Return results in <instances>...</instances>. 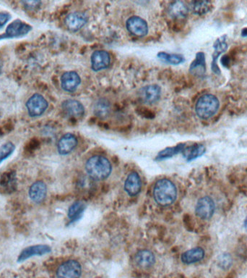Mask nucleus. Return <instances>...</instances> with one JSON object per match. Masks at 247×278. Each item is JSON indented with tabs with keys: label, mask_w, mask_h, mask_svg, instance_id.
Returning <instances> with one entry per match:
<instances>
[{
	"label": "nucleus",
	"mask_w": 247,
	"mask_h": 278,
	"mask_svg": "<svg viewBox=\"0 0 247 278\" xmlns=\"http://www.w3.org/2000/svg\"><path fill=\"white\" fill-rule=\"evenodd\" d=\"M153 199L159 205L168 207L177 201V188L169 179H159L153 186Z\"/></svg>",
	"instance_id": "obj_1"
},
{
	"label": "nucleus",
	"mask_w": 247,
	"mask_h": 278,
	"mask_svg": "<svg viewBox=\"0 0 247 278\" xmlns=\"http://www.w3.org/2000/svg\"><path fill=\"white\" fill-rule=\"evenodd\" d=\"M85 168L89 178L96 181L106 180L112 172L111 162L102 155L90 157L85 163Z\"/></svg>",
	"instance_id": "obj_2"
},
{
	"label": "nucleus",
	"mask_w": 247,
	"mask_h": 278,
	"mask_svg": "<svg viewBox=\"0 0 247 278\" xmlns=\"http://www.w3.org/2000/svg\"><path fill=\"white\" fill-rule=\"evenodd\" d=\"M219 107V100L215 95L204 94L199 98L196 103V114L201 119H209L218 112Z\"/></svg>",
	"instance_id": "obj_3"
},
{
	"label": "nucleus",
	"mask_w": 247,
	"mask_h": 278,
	"mask_svg": "<svg viewBox=\"0 0 247 278\" xmlns=\"http://www.w3.org/2000/svg\"><path fill=\"white\" fill-rule=\"evenodd\" d=\"M82 266L75 259L67 260L59 266L57 270V278H81Z\"/></svg>",
	"instance_id": "obj_4"
},
{
	"label": "nucleus",
	"mask_w": 247,
	"mask_h": 278,
	"mask_svg": "<svg viewBox=\"0 0 247 278\" xmlns=\"http://www.w3.org/2000/svg\"><path fill=\"white\" fill-rule=\"evenodd\" d=\"M49 107L47 100L40 94H34L26 102L28 115L31 118L41 116Z\"/></svg>",
	"instance_id": "obj_5"
},
{
	"label": "nucleus",
	"mask_w": 247,
	"mask_h": 278,
	"mask_svg": "<svg viewBox=\"0 0 247 278\" xmlns=\"http://www.w3.org/2000/svg\"><path fill=\"white\" fill-rule=\"evenodd\" d=\"M31 30L32 27L29 24L21 20H16L9 24L4 34L0 35V40L24 37L29 34Z\"/></svg>",
	"instance_id": "obj_6"
},
{
	"label": "nucleus",
	"mask_w": 247,
	"mask_h": 278,
	"mask_svg": "<svg viewBox=\"0 0 247 278\" xmlns=\"http://www.w3.org/2000/svg\"><path fill=\"white\" fill-rule=\"evenodd\" d=\"M228 45L227 43V36L224 35L219 37L215 41L213 44L214 52L212 56L211 69L215 74L221 75V71L218 64L219 57L228 49Z\"/></svg>",
	"instance_id": "obj_7"
},
{
	"label": "nucleus",
	"mask_w": 247,
	"mask_h": 278,
	"mask_svg": "<svg viewBox=\"0 0 247 278\" xmlns=\"http://www.w3.org/2000/svg\"><path fill=\"white\" fill-rule=\"evenodd\" d=\"M215 211L213 200L209 196L200 198L195 206V214L199 218L209 219L211 218Z\"/></svg>",
	"instance_id": "obj_8"
},
{
	"label": "nucleus",
	"mask_w": 247,
	"mask_h": 278,
	"mask_svg": "<svg viewBox=\"0 0 247 278\" xmlns=\"http://www.w3.org/2000/svg\"><path fill=\"white\" fill-rule=\"evenodd\" d=\"M52 252V248L48 245L39 244L28 246L21 251L18 257V262H23L28 258L36 256H43Z\"/></svg>",
	"instance_id": "obj_9"
},
{
	"label": "nucleus",
	"mask_w": 247,
	"mask_h": 278,
	"mask_svg": "<svg viewBox=\"0 0 247 278\" xmlns=\"http://www.w3.org/2000/svg\"><path fill=\"white\" fill-rule=\"evenodd\" d=\"M126 28L132 35L143 37L148 32V25L144 19L138 16H133L126 21Z\"/></svg>",
	"instance_id": "obj_10"
},
{
	"label": "nucleus",
	"mask_w": 247,
	"mask_h": 278,
	"mask_svg": "<svg viewBox=\"0 0 247 278\" xmlns=\"http://www.w3.org/2000/svg\"><path fill=\"white\" fill-rule=\"evenodd\" d=\"M142 187H143V183L141 176L136 172H130L124 183V189L125 192L130 196H138L141 192Z\"/></svg>",
	"instance_id": "obj_11"
},
{
	"label": "nucleus",
	"mask_w": 247,
	"mask_h": 278,
	"mask_svg": "<svg viewBox=\"0 0 247 278\" xmlns=\"http://www.w3.org/2000/svg\"><path fill=\"white\" fill-rule=\"evenodd\" d=\"M139 99L143 103L152 105L159 100L161 95V88L158 85H149L140 90Z\"/></svg>",
	"instance_id": "obj_12"
},
{
	"label": "nucleus",
	"mask_w": 247,
	"mask_h": 278,
	"mask_svg": "<svg viewBox=\"0 0 247 278\" xmlns=\"http://www.w3.org/2000/svg\"><path fill=\"white\" fill-rule=\"evenodd\" d=\"M88 21V18L85 13L82 12H74L66 17L64 22L69 31L75 32L81 29L87 23Z\"/></svg>",
	"instance_id": "obj_13"
},
{
	"label": "nucleus",
	"mask_w": 247,
	"mask_h": 278,
	"mask_svg": "<svg viewBox=\"0 0 247 278\" xmlns=\"http://www.w3.org/2000/svg\"><path fill=\"white\" fill-rule=\"evenodd\" d=\"M78 141L76 136L72 133H66L59 140L57 150L60 155H67L70 154L78 146Z\"/></svg>",
	"instance_id": "obj_14"
},
{
	"label": "nucleus",
	"mask_w": 247,
	"mask_h": 278,
	"mask_svg": "<svg viewBox=\"0 0 247 278\" xmlns=\"http://www.w3.org/2000/svg\"><path fill=\"white\" fill-rule=\"evenodd\" d=\"M62 107L65 115L70 118H81L85 113V108L83 105L78 100H65L63 102Z\"/></svg>",
	"instance_id": "obj_15"
},
{
	"label": "nucleus",
	"mask_w": 247,
	"mask_h": 278,
	"mask_svg": "<svg viewBox=\"0 0 247 278\" xmlns=\"http://www.w3.org/2000/svg\"><path fill=\"white\" fill-rule=\"evenodd\" d=\"M28 195L33 202L36 204L43 202L47 195V186L46 183L41 180L36 181L30 187Z\"/></svg>",
	"instance_id": "obj_16"
},
{
	"label": "nucleus",
	"mask_w": 247,
	"mask_h": 278,
	"mask_svg": "<svg viewBox=\"0 0 247 278\" xmlns=\"http://www.w3.org/2000/svg\"><path fill=\"white\" fill-rule=\"evenodd\" d=\"M111 63V57L106 51L98 50L91 55V67L94 71L106 69Z\"/></svg>",
	"instance_id": "obj_17"
},
{
	"label": "nucleus",
	"mask_w": 247,
	"mask_h": 278,
	"mask_svg": "<svg viewBox=\"0 0 247 278\" xmlns=\"http://www.w3.org/2000/svg\"><path fill=\"white\" fill-rule=\"evenodd\" d=\"M79 75L75 71L64 73L61 77V86L67 92H73L81 84Z\"/></svg>",
	"instance_id": "obj_18"
},
{
	"label": "nucleus",
	"mask_w": 247,
	"mask_h": 278,
	"mask_svg": "<svg viewBox=\"0 0 247 278\" xmlns=\"http://www.w3.org/2000/svg\"><path fill=\"white\" fill-rule=\"evenodd\" d=\"M134 260L138 267L143 269H147L154 265L156 263V257L151 251L142 249L137 252Z\"/></svg>",
	"instance_id": "obj_19"
},
{
	"label": "nucleus",
	"mask_w": 247,
	"mask_h": 278,
	"mask_svg": "<svg viewBox=\"0 0 247 278\" xmlns=\"http://www.w3.org/2000/svg\"><path fill=\"white\" fill-rule=\"evenodd\" d=\"M189 72L193 76L202 77L206 73V55L204 52H197L195 59L189 66Z\"/></svg>",
	"instance_id": "obj_20"
},
{
	"label": "nucleus",
	"mask_w": 247,
	"mask_h": 278,
	"mask_svg": "<svg viewBox=\"0 0 247 278\" xmlns=\"http://www.w3.org/2000/svg\"><path fill=\"white\" fill-rule=\"evenodd\" d=\"M205 257V251L202 248L197 247L189 249L181 256V261L186 264L199 262Z\"/></svg>",
	"instance_id": "obj_21"
},
{
	"label": "nucleus",
	"mask_w": 247,
	"mask_h": 278,
	"mask_svg": "<svg viewBox=\"0 0 247 278\" xmlns=\"http://www.w3.org/2000/svg\"><path fill=\"white\" fill-rule=\"evenodd\" d=\"M206 151V147L204 146L202 144H194L187 147H185L182 153L184 158L187 162H191L203 156Z\"/></svg>",
	"instance_id": "obj_22"
},
{
	"label": "nucleus",
	"mask_w": 247,
	"mask_h": 278,
	"mask_svg": "<svg viewBox=\"0 0 247 278\" xmlns=\"http://www.w3.org/2000/svg\"><path fill=\"white\" fill-rule=\"evenodd\" d=\"M0 186L4 192H15L17 188V179L13 172H4L0 178Z\"/></svg>",
	"instance_id": "obj_23"
},
{
	"label": "nucleus",
	"mask_w": 247,
	"mask_h": 278,
	"mask_svg": "<svg viewBox=\"0 0 247 278\" xmlns=\"http://www.w3.org/2000/svg\"><path fill=\"white\" fill-rule=\"evenodd\" d=\"M86 208V204L82 201H76L71 204L67 212V217L71 222H75L81 218Z\"/></svg>",
	"instance_id": "obj_24"
},
{
	"label": "nucleus",
	"mask_w": 247,
	"mask_h": 278,
	"mask_svg": "<svg viewBox=\"0 0 247 278\" xmlns=\"http://www.w3.org/2000/svg\"><path fill=\"white\" fill-rule=\"evenodd\" d=\"M169 14L175 19H185L189 13V7L183 1H174L169 6Z\"/></svg>",
	"instance_id": "obj_25"
},
{
	"label": "nucleus",
	"mask_w": 247,
	"mask_h": 278,
	"mask_svg": "<svg viewBox=\"0 0 247 278\" xmlns=\"http://www.w3.org/2000/svg\"><path fill=\"white\" fill-rule=\"evenodd\" d=\"M211 8V2L208 1H194L190 4V10L194 14L197 16L207 14Z\"/></svg>",
	"instance_id": "obj_26"
},
{
	"label": "nucleus",
	"mask_w": 247,
	"mask_h": 278,
	"mask_svg": "<svg viewBox=\"0 0 247 278\" xmlns=\"http://www.w3.org/2000/svg\"><path fill=\"white\" fill-rule=\"evenodd\" d=\"M185 147H186L185 144H179V145L176 146V147L165 148V150L160 151L156 159L158 161H161L164 160V159L171 158V157L177 155L179 153L182 152Z\"/></svg>",
	"instance_id": "obj_27"
},
{
	"label": "nucleus",
	"mask_w": 247,
	"mask_h": 278,
	"mask_svg": "<svg viewBox=\"0 0 247 278\" xmlns=\"http://www.w3.org/2000/svg\"><path fill=\"white\" fill-rule=\"evenodd\" d=\"M158 58L164 63L171 64H179L185 61V57L179 54H169L166 52H161L158 54Z\"/></svg>",
	"instance_id": "obj_28"
},
{
	"label": "nucleus",
	"mask_w": 247,
	"mask_h": 278,
	"mask_svg": "<svg viewBox=\"0 0 247 278\" xmlns=\"http://www.w3.org/2000/svg\"><path fill=\"white\" fill-rule=\"evenodd\" d=\"M110 104L106 100H100L95 105L94 112L99 118H106L110 112Z\"/></svg>",
	"instance_id": "obj_29"
},
{
	"label": "nucleus",
	"mask_w": 247,
	"mask_h": 278,
	"mask_svg": "<svg viewBox=\"0 0 247 278\" xmlns=\"http://www.w3.org/2000/svg\"><path fill=\"white\" fill-rule=\"evenodd\" d=\"M16 150V146L13 143H5L0 147V165L6 159H8Z\"/></svg>",
	"instance_id": "obj_30"
},
{
	"label": "nucleus",
	"mask_w": 247,
	"mask_h": 278,
	"mask_svg": "<svg viewBox=\"0 0 247 278\" xmlns=\"http://www.w3.org/2000/svg\"><path fill=\"white\" fill-rule=\"evenodd\" d=\"M232 259L229 255L228 254H224L221 255L219 257V261H218V264L220 267L223 269L229 268L230 266L231 265Z\"/></svg>",
	"instance_id": "obj_31"
},
{
	"label": "nucleus",
	"mask_w": 247,
	"mask_h": 278,
	"mask_svg": "<svg viewBox=\"0 0 247 278\" xmlns=\"http://www.w3.org/2000/svg\"><path fill=\"white\" fill-rule=\"evenodd\" d=\"M21 3L23 5L24 8L26 9L27 10H31V11L37 10L41 4V1H34V0L33 1H22Z\"/></svg>",
	"instance_id": "obj_32"
},
{
	"label": "nucleus",
	"mask_w": 247,
	"mask_h": 278,
	"mask_svg": "<svg viewBox=\"0 0 247 278\" xmlns=\"http://www.w3.org/2000/svg\"><path fill=\"white\" fill-rule=\"evenodd\" d=\"M11 15L6 12L0 13V28H3L11 19Z\"/></svg>",
	"instance_id": "obj_33"
},
{
	"label": "nucleus",
	"mask_w": 247,
	"mask_h": 278,
	"mask_svg": "<svg viewBox=\"0 0 247 278\" xmlns=\"http://www.w3.org/2000/svg\"><path fill=\"white\" fill-rule=\"evenodd\" d=\"M221 64L224 66V67H228V65L230 63V60L229 58H228V56L225 55V56L223 57V58H221Z\"/></svg>",
	"instance_id": "obj_34"
},
{
	"label": "nucleus",
	"mask_w": 247,
	"mask_h": 278,
	"mask_svg": "<svg viewBox=\"0 0 247 278\" xmlns=\"http://www.w3.org/2000/svg\"><path fill=\"white\" fill-rule=\"evenodd\" d=\"M242 35L245 37H247V28H244V29L242 30Z\"/></svg>",
	"instance_id": "obj_35"
},
{
	"label": "nucleus",
	"mask_w": 247,
	"mask_h": 278,
	"mask_svg": "<svg viewBox=\"0 0 247 278\" xmlns=\"http://www.w3.org/2000/svg\"><path fill=\"white\" fill-rule=\"evenodd\" d=\"M245 229H246V231H247V218L245 219Z\"/></svg>",
	"instance_id": "obj_36"
}]
</instances>
